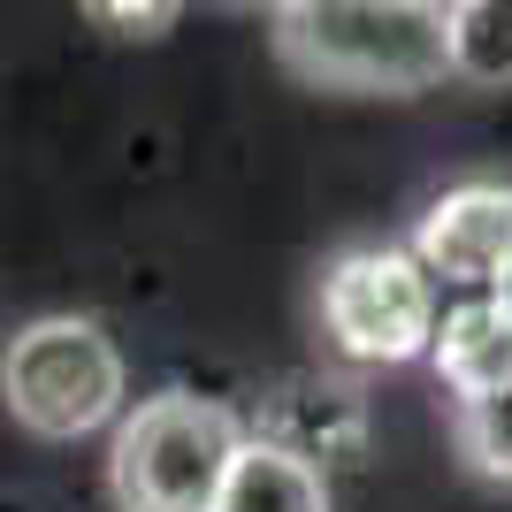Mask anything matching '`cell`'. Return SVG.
Masks as SVG:
<instances>
[{
	"label": "cell",
	"instance_id": "4",
	"mask_svg": "<svg viewBox=\"0 0 512 512\" xmlns=\"http://www.w3.org/2000/svg\"><path fill=\"white\" fill-rule=\"evenodd\" d=\"M321 329L360 367L428 360L436 283L421 276V260L406 245H360V253L329 260V276H321Z\"/></svg>",
	"mask_w": 512,
	"mask_h": 512
},
{
	"label": "cell",
	"instance_id": "2",
	"mask_svg": "<svg viewBox=\"0 0 512 512\" xmlns=\"http://www.w3.org/2000/svg\"><path fill=\"white\" fill-rule=\"evenodd\" d=\"M245 451V428L230 406L192 398V390H161L115 428V497L123 512H214L230 459Z\"/></svg>",
	"mask_w": 512,
	"mask_h": 512
},
{
	"label": "cell",
	"instance_id": "11",
	"mask_svg": "<svg viewBox=\"0 0 512 512\" xmlns=\"http://www.w3.org/2000/svg\"><path fill=\"white\" fill-rule=\"evenodd\" d=\"M497 306H505V321H512V260H505V276H497V291H490Z\"/></svg>",
	"mask_w": 512,
	"mask_h": 512
},
{
	"label": "cell",
	"instance_id": "10",
	"mask_svg": "<svg viewBox=\"0 0 512 512\" xmlns=\"http://www.w3.org/2000/svg\"><path fill=\"white\" fill-rule=\"evenodd\" d=\"M92 16H100V23H123L130 39H153V31H161V23H176V8H107V0H100V8H92Z\"/></svg>",
	"mask_w": 512,
	"mask_h": 512
},
{
	"label": "cell",
	"instance_id": "5",
	"mask_svg": "<svg viewBox=\"0 0 512 512\" xmlns=\"http://www.w3.org/2000/svg\"><path fill=\"white\" fill-rule=\"evenodd\" d=\"M421 260V276L451 299H490L512 260V184H459L421 214V230L406 245Z\"/></svg>",
	"mask_w": 512,
	"mask_h": 512
},
{
	"label": "cell",
	"instance_id": "6",
	"mask_svg": "<svg viewBox=\"0 0 512 512\" xmlns=\"http://www.w3.org/2000/svg\"><path fill=\"white\" fill-rule=\"evenodd\" d=\"M428 360L444 375V390L467 406V398H490L497 383H512V321L497 299H451L436 314V337H428Z\"/></svg>",
	"mask_w": 512,
	"mask_h": 512
},
{
	"label": "cell",
	"instance_id": "8",
	"mask_svg": "<svg viewBox=\"0 0 512 512\" xmlns=\"http://www.w3.org/2000/svg\"><path fill=\"white\" fill-rule=\"evenodd\" d=\"M451 77L512 85V0H459L451 8Z\"/></svg>",
	"mask_w": 512,
	"mask_h": 512
},
{
	"label": "cell",
	"instance_id": "3",
	"mask_svg": "<svg viewBox=\"0 0 512 512\" xmlns=\"http://www.w3.org/2000/svg\"><path fill=\"white\" fill-rule=\"evenodd\" d=\"M0 398H8L16 428H31L46 444L92 436L100 421L123 413V352H115V337L100 321L46 314V321L8 337V352H0Z\"/></svg>",
	"mask_w": 512,
	"mask_h": 512
},
{
	"label": "cell",
	"instance_id": "9",
	"mask_svg": "<svg viewBox=\"0 0 512 512\" xmlns=\"http://www.w3.org/2000/svg\"><path fill=\"white\" fill-rule=\"evenodd\" d=\"M459 451H467L474 474L512 482V383H497L490 398H467V406H459Z\"/></svg>",
	"mask_w": 512,
	"mask_h": 512
},
{
	"label": "cell",
	"instance_id": "1",
	"mask_svg": "<svg viewBox=\"0 0 512 512\" xmlns=\"http://www.w3.org/2000/svg\"><path fill=\"white\" fill-rule=\"evenodd\" d=\"M276 54L329 92H428L451 77V8L428 0H291Z\"/></svg>",
	"mask_w": 512,
	"mask_h": 512
},
{
	"label": "cell",
	"instance_id": "7",
	"mask_svg": "<svg viewBox=\"0 0 512 512\" xmlns=\"http://www.w3.org/2000/svg\"><path fill=\"white\" fill-rule=\"evenodd\" d=\"M214 512H329V482L306 459L245 436V451L230 459V482L214 497Z\"/></svg>",
	"mask_w": 512,
	"mask_h": 512
}]
</instances>
